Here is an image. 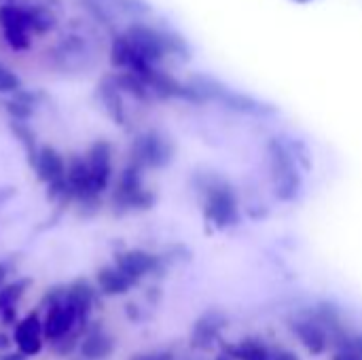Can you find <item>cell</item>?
Instances as JSON below:
<instances>
[{
	"label": "cell",
	"instance_id": "6da1fadb",
	"mask_svg": "<svg viewBox=\"0 0 362 360\" xmlns=\"http://www.w3.org/2000/svg\"><path fill=\"white\" fill-rule=\"evenodd\" d=\"M57 23V17L47 6L17 4L15 0L0 4V32L6 45L15 51H28L32 38L47 34Z\"/></svg>",
	"mask_w": 362,
	"mask_h": 360
},
{
	"label": "cell",
	"instance_id": "7a4b0ae2",
	"mask_svg": "<svg viewBox=\"0 0 362 360\" xmlns=\"http://www.w3.org/2000/svg\"><path fill=\"white\" fill-rule=\"evenodd\" d=\"M267 161H269V178L278 199L282 202L295 199L301 187V176L297 172L293 151L280 138H272L267 142Z\"/></svg>",
	"mask_w": 362,
	"mask_h": 360
},
{
	"label": "cell",
	"instance_id": "3957f363",
	"mask_svg": "<svg viewBox=\"0 0 362 360\" xmlns=\"http://www.w3.org/2000/svg\"><path fill=\"white\" fill-rule=\"evenodd\" d=\"M204 219L216 229H229L240 223V199L231 185L223 180H212L204 187L202 199Z\"/></svg>",
	"mask_w": 362,
	"mask_h": 360
},
{
	"label": "cell",
	"instance_id": "277c9868",
	"mask_svg": "<svg viewBox=\"0 0 362 360\" xmlns=\"http://www.w3.org/2000/svg\"><path fill=\"white\" fill-rule=\"evenodd\" d=\"M142 168L127 163L115 185L112 206L117 214H125L132 210H148L155 204V193L148 191L142 182Z\"/></svg>",
	"mask_w": 362,
	"mask_h": 360
},
{
	"label": "cell",
	"instance_id": "5b68a950",
	"mask_svg": "<svg viewBox=\"0 0 362 360\" xmlns=\"http://www.w3.org/2000/svg\"><path fill=\"white\" fill-rule=\"evenodd\" d=\"M174 159V144L161 132H144L134 138L129 149V163L142 170H161Z\"/></svg>",
	"mask_w": 362,
	"mask_h": 360
},
{
	"label": "cell",
	"instance_id": "8992f818",
	"mask_svg": "<svg viewBox=\"0 0 362 360\" xmlns=\"http://www.w3.org/2000/svg\"><path fill=\"white\" fill-rule=\"evenodd\" d=\"M66 182L72 195V202L81 206L83 214H93L100 208V193L93 189L87 161L78 155H72L66 166Z\"/></svg>",
	"mask_w": 362,
	"mask_h": 360
},
{
	"label": "cell",
	"instance_id": "52a82bcc",
	"mask_svg": "<svg viewBox=\"0 0 362 360\" xmlns=\"http://www.w3.org/2000/svg\"><path fill=\"white\" fill-rule=\"evenodd\" d=\"M288 329L295 335V339L312 354V356H322L331 348V337L322 323L314 316L312 310L301 312L288 320Z\"/></svg>",
	"mask_w": 362,
	"mask_h": 360
},
{
	"label": "cell",
	"instance_id": "ba28073f",
	"mask_svg": "<svg viewBox=\"0 0 362 360\" xmlns=\"http://www.w3.org/2000/svg\"><path fill=\"white\" fill-rule=\"evenodd\" d=\"M223 350L233 360H301L286 348L269 346L263 337H244L223 346Z\"/></svg>",
	"mask_w": 362,
	"mask_h": 360
},
{
	"label": "cell",
	"instance_id": "9c48e42d",
	"mask_svg": "<svg viewBox=\"0 0 362 360\" xmlns=\"http://www.w3.org/2000/svg\"><path fill=\"white\" fill-rule=\"evenodd\" d=\"M227 323L229 320L221 310H208L193 323L189 346L197 352H208L221 339L223 331L227 329Z\"/></svg>",
	"mask_w": 362,
	"mask_h": 360
},
{
	"label": "cell",
	"instance_id": "30bf717a",
	"mask_svg": "<svg viewBox=\"0 0 362 360\" xmlns=\"http://www.w3.org/2000/svg\"><path fill=\"white\" fill-rule=\"evenodd\" d=\"M115 265L134 282L138 284L142 278L146 276H153V274H159L163 269V261L161 257L153 255V252H146V250H125V252H119L115 257Z\"/></svg>",
	"mask_w": 362,
	"mask_h": 360
},
{
	"label": "cell",
	"instance_id": "8fae6325",
	"mask_svg": "<svg viewBox=\"0 0 362 360\" xmlns=\"http://www.w3.org/2000/svg\"><path fill=\"white\" fill-rule=\"evenodd\" d=\"M87 168L91 174L93 189L102 195L112 178V146L106 140H95L87 153Z\"/></svg>",
	"mask_w": 362,
	"mask_h": 360
},
{
	"label": "cell",
	"instance_id": "7c38bea8",
	"mask_svg": "<svg viewBox=\"0 0 362 360\" xmlns=\"http://www.w3.org/2000/svg\"><path fill=\"white\" fill-rule=\"evenodd\" d=\"M81 329L78 323H76V314L72 310V306L68 301L59 303V306H53L45 312V320H42V335L45 339H49L51 344L66 337L68 333ZM85 333V329H81Z\"/></svg>",
	"mask_w": 362,
	"mask_h": 360
},
{
	"label": "cell",
	"instance_id": "4fadbf2b",
	"mask_svg": "<svg viewBox=\"0 0 362 360\" xmlns=\"http://www.w3.org/2000/svg\"><path fill=\"white\" fill-rule=\"evenodd\" d=\"M53 59L62 70H74L81 68L85 62L91 59V51H89V42L83 36L70 34L64 36L57 47L53 49Z\"/></svg>",
	"mask_w": 362,
	"mask_h": 360
},
{
	"label": "cell",
	"instance_id": "5bb4252c",
	"mask_svg": "<svg viewBox=\"0 0 362 360\" xmlns=\"http://www.w3.org/2000/svg\"><path fill=\"white\" fill-rule=\"evenodd\" d=\"M115 346H117L115 337L110 333H106L100 323H89L78 350H81V359L106 360L108 356H112Z\"/></svg>",
	"mask_w": 362,
	"mask_h": 360
},
{
	"label": "cell",
	"instance_id": "9a60e30c",
	"mask_svg": "<svg viewBox=\"0 0 362 360\" xmlns=\"http://www.w3.org/2000/svg\"><path fill=\"white\" fill-rule=\"evenodd\" d=\"M42 320L38 318V314H28L23 320H19L15 325V335L13 342L19 348V354L23 356H36L42 350Z\"/></svg>",
	"mask_w": 362,
	"mask_h": 360
},
{
	"label": "cell",
	"instance_id": "2e32d148",
	"mask_svg": "<svg viewBox=\"0 0 362 360\" xmlns=\"http://www.w3.org/2000/svg\"><path fill=\"white\" fill-rule=\"evenodd\" d=\"M68 303L72 306V310L76 314L78 327L87 331V327H89V314H91L93 306L98 303V291L85 278H78V280H74L68 286Z\"/></svg>",
	"mask_w": 362,
	"mask_h": 360
},
{
	"label": "cell",
	"instance_id": "e0dca14e",
	"mask_svg": "<svg viewBox=\"0 0 362 360\" xmlns=\"http://www.w3.org/2000/svg\"><path fill=\"white\" fill-rule=\"evenodd\" d=\"M214 102H221V104H225L227 108H233V110L246 112V115H269V112H274V108H272L269 104L259 102V100H255V98L248 95V93L233 91V89H229V87H225V85L218 87Z\"/></svg>",
	"mask_w": 362,
	"mask_h": 360
},
{
	"label": "cell",
	"instance_id": "ac0fdd59",
	"mask_svg": "<svg viewBox=\"0 0 362 360\" xmlns=\"http://www.w3.org/2000/svg\"><path fill=\"white\" fill-rule=\"evenodd\" d=\"M123 91L117 87L112 76H106L100 85H98V95L104 104V110L108 112V117L119 123L125 125L127 123V112H125V104H123Z\"/></svg>",
	"mask_w": 362,
	"mask_h": 360
},
{
	"label": "cell",
	"instance_id": "d6986e66",
	"mask_svg": "<svg viewBox=\"0 0 362 360\" xmlns=\"http://www.w3.org/2000/svg\"><path fill=\"white\" fill-rule=\"evenodd\" d=\"M132 286H136V284L117 265H106V267L98 269V289L102 295H108V297L125 295V293H129Z\"/></svg>",
	"mask_w": 362,
	"mask_h": 360
},
{
	"label": "cell",
	"instance_id": "ffe728a7",
	"mask_svg": "<svg viewBox=\"0 0 362 360\" xmlns=\"http://www.w3.org/2000/svg\"><path fill=\"white\" fill-rule=\"evenodd\" d=\"M112 79H115V83H117V87H119L121 91L134 95L136 100L148 102V100L153 98V93H151V89L146 87V83H144L140 76L132 74V72H121V74H117V76H112Z\"/></svg>",
	"mask_w": 362,
	"mask_h": 360
},
{
	"label": "cell",
	"instance_id": "44dd1931",
	"mask_svg": "<svg viewBox=\"0 0 362 360\" xmlns=\"http://www.w3.org/2000/svg\"><path fill=\"white\" fill-rule=\"evenodd\" d=\"M11 132L21 142V146H23V151L28 155V163L30 166H36V159H38V151L40 149H36V136H34V132L23 121H13L11 123Z\"/></svg>",
	"mask_w": 362,
	"mask_h": 360
},
{
	"label": "cell",
	"instance_id": "7402d4cb",
	"mask_svg": "<svg viewBox=\"0 0 362 360\" xmlns=\"http://www.w3.org/2000/svg\"><path fill=\"white\" fill-rule=\"evenodd\" d=\"M28 286H30V280H28V278L15 280V282L2 286V289H0V314H2V310H6V308H15L17 301L25 295Z\"/></svg>",
	"mask_w": 362,
	"mask_h": 360
},
{
	"label": "cell",
	"instance_id": "603a6c76",
	"mask_svg": "<svg viewBox=\"0 0 362 360\" xmlns=\"http://www.w3.org/2000/svg\"><path fill=\"white\" fill-rule=\"evenodd\" d=\"M21 89V81L19 76L8 70L6 66L0 64V93H17Z\"/></svg>",
	"mask_w": 362,
	"mask_h": 360
},
{
	"label": "cell",
	"instance_id": "cb8c5ba5",
	"mask_svg": "<svg viewBox=\"0 0 362 360\" xmlns=\"http://www.w3.org/2000/svg\"><path fill=\"white\" fill-rule=\"evenodd\" d=\"M64 301H68V286H53V289H49L47 295L42 297L40 308L47 312L49 308L59 306V303H64Z\"/></svg>",
	"mask_w": 362,
	"mask_h": 360
},
{
	"label": "cell",
	"instance_id": "d4e9b609",
	"mask_svg": "<svg viewBox=\"0 0 362 360\" xmlns=\"http://www.w3.org/2000/svg\"><path fill=\"white\" fill-rule=\"evenodd\" d=\"M129 360H176V354L172 350H151V352L136 354Z\"/></svg>",
	"mask_w": 362,
	"mask_h": 360
},
{
	"label": "cell",
	"instance_id": "484cf974",
	"mask_svg": "<svg viewBox=\"0 0 362 360\" xmlns=\"http://www.w3.org/2000/svg\"><path fill=\"white\" fill-rule=\"evenodd\" d=\"M0 323H2L4 327H15V325H17V308H6V310H2Z\"/></svg>",
	"mask_w": 362,
	"mask_h": 360
},
{
	"label": "cell",
	"instance_id": "4316f807",
	"mask_svg": "<svg viewBox=\"0 0 362 360\" xmlns=\"http://www.w3.org/2000/svg\"><path fill=\"white\" fill-rule=\"evenodd\" d=\"M15 193H17V191H15L13 187H0V208H2L6 202H11V199L15 197Z\"/></svg>",
	"mask_w": 362,
	"mask_h": 360
},
{
	"label": "cell",
	"instance_id": "83f0119b",
	"mask_svg": "<svg viewBox=\"0 0 362 360\" xmlns=\"http://www.w3.org/2000/svg\"><path fill=\"white\" fill-rule=\"evenodd\" d=\"M331 360H362L358 356H354V354H350V352H344V350H337L335 354H333V359Z\"/></svg>",
	"mask_w": 362,
	"mask_h": 360
},
{
	"label": "cell",
	"instance_id": "f1b7e54d",
	"mask_svg": "<svg viewBox=\"0 0 362 360\" xmlns=\"http://www.w3.org/2000/svg\"><path fill=\"white\" fill-rule=\"evenodd\" d=\"M11 344H13V342L6 337V333H2V331H0V350H8V348H11Z\"/></svg>",
	"mask_w": 362,
	"mask_h": 360
},
{
	"label": "cell",
	"instance_id": "f546056e",
	"mask_svg": "<svg viewBox=\"0 0 362 360\" xmlns=\"http://www.w3.org/2000/svg\"><path fill=\"white\" fill-rule=\"evenodd\" d=\"M0 360H25V356L19 354V352H15V354H4Z\"/></svg>",
	"mask_w": 362,
	"mask_h": 360
},
{
	"label": "cell",
	"instance_id": "4dcf8cb0",
	"mask_svg": "<svg viewBox=\"0 0 362 360\" xmlns=\"http://www.w3.org/2000/svg\"><path fill=\"white\" fill-rule=\"evenodd\" d=\"M127 316H129V318H138V310H136V306H132V303L127 306Z\"/></svg>",
	"mask_w": 362,
	"mask_h": 360
},
{
	"label": "cell",
	"instance_id": "1f68e13d",
	"mask_svg": "<svg viewBox=\"0 0 362 360\" xmlns=\"http://www.w3.org/2000/svg\"><path fill=\"white\" fill-rule=\"evenodd\" d=\"M4 278H6V267L0 263V289H2V284H4Z\"/></svg>",
	"mask_w": 362,
	"mask_h": 360
},
{
	"label": "cell",
	"instance_id": "d6a6232c",
	"mask_svg": "<svg viewBox=\"0 0 362 360\" xmlns=\"http://www.w3.org/2000/svg\"><path fill=\"white\" fill-rule=\"evenodd\" d=\"M295 2H301V4H305V2H312V0H295Z\"/></svg>",
	"mask_w": 362,
	"mask_h": 360
},
{
	"label": "cell",
	"instance_id": "836d02e7",
	"mask_svg": "<svg viewBox=\"0 0 362 360\" xmlns=\"http://www.w3.org/2000/svg\"><path fill=\"white\" fill-rule=\"evenodd\" d=\"M187 360H197V359H187Z\"/></svg>",
	"mask_w": 362,
	"mask_h": 360
}]
</instances>
